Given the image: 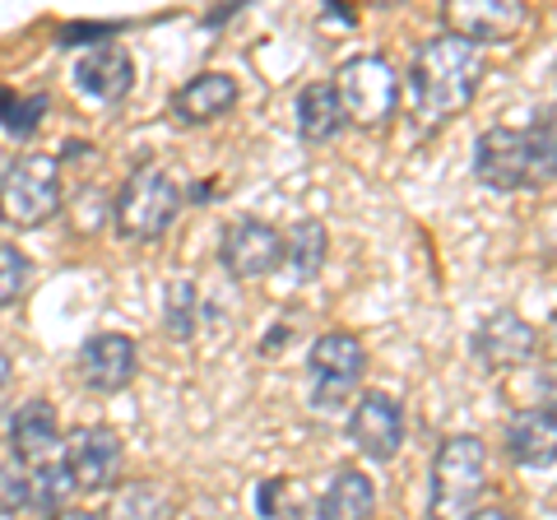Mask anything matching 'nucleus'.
<instances>
[{
	"label": "nucleus",
	"mask_w": 557,
	"mask_h": 520,
	"mask_svg": "<svg viewBox=\"0 0 557 520\" xmlns=\"http://www.w3.org/2000/svg\"><path fill=\"white\" fill-rule=\"evenodd\" d=\"M196 298H200V293H196V284H190V280L168 284V293H163V321H168L172 339H190V335H196V317H200Z\"/></svg>",
	"instance_id": "obj_22"
},
{
	"label": "nucleus",
	"mask_w": 557,
	"mask_h": 520,
	"mask_svg": "<svg viewBox=\"0 0 557 520\" xmlns=\"http://www.w3.org/2000/svg\"><path fill=\"white\" fill-rule=\"evenodd\" d=\"M525 140H530V172H534V186L539 182H553V116L544 112L525 126Z\"/></svg>",
	"instance_id": "obj_25"
},
{
	"label": "nucleus",
	"mask_w": 557,
	"mask_h": 520,
	"mask_svg": "<svg viewBox=\"0 0 557 520\" xmlns=\"http://www.w3.org/2000/svg\"><path fill=\"white\" fill-rule=\"evenodd\" d=\"M47 520H102L94 511H57V516H47Z\"/></svg>",
	"instance_id": "obj_29"
},
{
	"label": "nucleus",
	"mask_w": 557,
	"mask_h": 520,
	"mask_svg": "<svg viewBox=\"0 0 557 520\" xmlns=\"http://www.w3.org/2000/svg\"><path fill=\"white\" fill-rule=\"evenodd\" d=\"M10 450H14V465L28 474V507L57 516L61 502L75 493L65 470V437L57 428V409L47 400H28L24 409H14Z\"/></svg>",
	"instance_id": "obj_2"
},
{
	"label": "nucleus",
	"mask_w": 557,
	"mask_h": 520,
	"mask_svg": "<svg viewBox=\"0 0 557 520\" xmlns=\"http://www.w3.org/2000/svg\"><path fill=\"white\" fill-rule=\"evenodd\" d=\"M102 520H172V502L159 483L139 479V483H126V488L112 497V507Z\"/></svg>",
	"instance_id": "obj_20"
},
{
	"label": "nucleus",
	"mask_w": 557,
	"mask_h": 520,
	"mask_svg": "<svg viewBox=\"0 0 557 520\" xmlns=\"http://www.w3.org/2000/svg\"><path fill=\"white\" fill-rule=\"evenodd\" d=\"M28 507V474L14 460L0 465V511H24Z\"/></svg>",
	"instance_id": "obj_26"
},
{
	"label": "nucleus",
	"mask_w": 557,
	"mask_h": 520,
	"mask_svg": "<svg viewBox=\"0 0 557 520\" xmlns=\"http://www.w3.org/2000/svg\"><path fill=\"white\" fill-rule=\"evenodd\" d=\"M330 89H335V98H339L344 121H354V126H362V131L391 126V116L399 108V71L386 57L344 61Z\"/></svg>",
	"instance_id": "obj_6"
},
{
	"label": "nucleus",
	"mask_w": 557,
	"mask_h": 520,
	"mask_svg": "<svg viewBox=\"0 0 557 520\" xmlns=\"http://www.w3.org/2000/svg\"><path fill=\"white\" fill-rule=\"evenodd\" d=\"M10 372H14V368H10V354H5V349H0V391H5V386H10Z\"/></svg>",
	"instance_id": "obj_30"
},
{
	"label": "nucleus",
	"mask_w": 557,
	"mask_h": 520,
	"mask_svg": "<svg viewBox=\"0 0 557 520\" xmlns=\"http://www.w3.org/2000/svg\"><path fill=\"white\" fill-rule=\"evenodd\" d=\"M348 437L368 460H395L405 446V409L386 391H368L348 413Z\"/></svg>",
	"instance_id": "obj_11"
},
{
	"label": "nucleus",
	"mask_w": 557,
	"mask_h": 520,
	"mask_svg": "<svg viewBox=\"0 0 557 520\" xmlns=\"http://www.w3.org/2000/svg\"><path fill=\"white\" fill-rule=\"evenodd\" d=\"M75 84H79V94L84 98H94V102H121L131 89H135V61H131V51L126 47H116V42H102L94 51H84L79 65H75Z\"/></svg>",
	"instance_id": "obj_14"
},
{
	"label": "nucleus",
	"mask_w": 557,
	"mask_h": 520,
	"mask_svg": "<svg viewBox=\"0 0 557 520\" xmlns=\"http://www.w3.org/2000/svg\"><path fill=\"white\" fill-rule=\"evenodd\" d=\"M483 483H487V446L474 437V432L446 437L437 460H432L428 516L432 520H469L479 511Z\"/></svg>",
	"instance_id": "obj_3"
},
{
	"label": "nucleus",
	"mask_w": 557,
	"mask_h": 520,
	"mask_svg": "<svg viewBox=\"0 0 557 520\" xmlns=\"http://www.w3.org/2000/svg\"><path fill=\"white\" fill-rule=\"evenodd\" d=\"M507 450L516 465H530V470H548L553 450H557V423L553 409H520L507 423Z\"/></svg>",
	"instance_id": "obj_17"
},
{
	"label": "nucleus",
	"mask_w": 557,
	"mask_h": 520,
	"mask_svg": "<svg viewBox=\"0 0 557 520\" xmlns=\"http://www.w3.org/2000/svg\"><path fill=\"white\" fill-rule=\"evenodd\" d=\"M479 79H483V51L456 38V33H437V38L418 47L409 71L413 112L423 116V126H442V121L460 116L474 102Z\"/></svg>",
	"instance_id": "obj_1"
},
{
	"label": "nucleus",
	"mask_w": 557,
	"mask_h": 520,
	"mask_svg": "<svg viewBox=\"0 0 557 520\" xmlns=\"http://www.w3.org/2000/svg\"><path fill=\"white\" fill-rule=\"evenodd\" d=\"M61 210V168L51 153H24L0 172V223L42 228Z\"/></svg>",
	"instance_id": "obj_5"
},
{
	"label": "nucleus",
	"mask_w": 557,
	"mask_h": 520,
	"mask_svg": "<svg viewBox=\"0 0 557 520\" xmlns=\"http://www.w3.org/2000/svg\"><path fill=\"white\" fill-rule=\"evenodd\" d=\"M317 516L321 520H372L376 516V483L362 470H354V465H344V470H335V479L325 483Z\"/></svg>",
	"instance_id": "obj_18"
},
{
	"label": "nucleus",
	"mask_w": 557,
	"mask_h": 520,
	"mask_svg": "<svg viewBox=\"0 0 557 520\" xmlns=\"http://www.w3.org/2000/svg\"><path fill=\"white\" fill-rule=\"evenodd\" d=\"M446 24L456 38L474 42L483 51V42H507L525 24V5L520 0H450Z\"/></svg>",
	"instance_id": "obj_13"
},
{
	"label": "nucleus",
	"mask_w": 557,
	"mask_h": 520,
	"mask_svg": "<svg viewBox=\"0 0 557 520\" xmlns=\"http://www.w3.org/2000/svg\"><path fill=\"white\" fill-rule=\"evenodd\" d=\"M237 102V79L223 75V71H205V75H190L177 94H172V116L182 126H205V121L223 116Z\"/></svg>",
	"instance_id": "obj_16"
},
{
	"label": "nucleus",
	"mask_w": 557,
	"mask_h": 520,
	"mask_svg": "<svg viewBox=\"0 0 557 520\" xmlns=\"http://www.w3.org/2000/svg\"><path fill=\"white\" fill-rule=\"evenodd\" d=\"M474 177H479L487 190H520V186H534L525 131H516V126H493V131H483L479 145H474Z\"/></svg>",
	"instance_id": "obj_9"
},
{
	"label": "nucleus",
	"mask_w": 557,
	"mask_h": 520,
	"mask_svg": "<svg viewBox=\"0 0 557 520\" xmlns=\"http://www.w3.org/2000/svg\"><path fill=\"white\" fill-rule=\"evenodd\" d=\"M47 112V98H14L10 89H0V126H5L10 135H33L38 131V121Z\"/></svg>",
	"instance_id": "obj_23"
},
{
	"label": "nucleus",
	"mask_w": 557,
	"mask_h": 520,
	"mask_svg": "<svg viewBox=\"0 0 557 520\" xmlns=\"http://www.w3.org/2000/svg\"><path fill=\"white\" fill-rule=\"evenodd\" d=\"M219 260L237 280H265V274L278 270V260H284V237H278V228H270L265 219H251V214L233 219L228 228H223Z\"/></svg>",
	"instance_id": "obj_8"
},
{
	"label": "nucleus",
	"mask_w": 557,
	"mask_h": 520,
	"mask_svg": "<svg viewBox=\"0 0 557 520\" xmlns=\"http://www.w3.org/2000/svg\"><path fill=\"white\" fill-rule=\"evenodd\" d=\"M534 349H539V331L516 311H497L474 331V354L487 368H520V362L534 358Z\"/></svg>",
	"instance_id": "obj_15"
},
{
	"label": "nucleus",
	"mask_w": 557,
	"mask_h": 520,
	"mask_svg": "<svg viewBox=\"0 0 557 520\" xmlns=\"http://www.w3.org/2000/svg\"><path fill=\"white\" fill-rule=\"evenodd\" d=\"M135 368H139L135 339L116 335V331L89 335V339L79 344V376H84V386L98 391V395L126 391L131 381H135Z\"/></svg>",
	"instance_id": "obj_12"
},
{
	"label": "nucleus",
	"mask_w": 557,
	"mask_h": 520,
	"mask_svg": "<svg viewBox=\"0 0 557 520\" xmlns=\"http://www.w3.org/2000/svg\"><path fill=\"white\" fill-rule=\"evenodd\" d=\"M177 210H182L177 177H172L168 168H159V163H145V168H135L131 177L121 182L112 214H116V228H121L126 242H159L172 228Z\"/></svg>",
	"instance_id": "obj_4"
},
{
	"label": "nucleus",
	"mask_w": 557,
	"mask_h": 520,
	"mask_svg": "<svg viewBox=\"0 0 557 520\" xmlns=\"http://www.w3.org/2000/svg\"><path fill=\"white\" fill-rule=\"evenodd\" d=\"M112 33H116V24H61L57 42H61V47H84V42H98V47H102V38H112Z\"/></svg>",
	"instance_id": "obj_27"
},
{
	"label": "nucleus",
	"mask_w": 557,
	"mask_h": 520,
	"mask_svg": "<svg viewBox=\"0 0 557 520\" xmlns=\"http://www.w3.org/2000/svg\"><path fill=\"white\" fill-rule=\"evenodd\" d=\"M65 470L75 493H102L121 479V437L112 428H75L65 442Z\"/></svg>",
	"instance_id": "obj_10"
},
{
	"label": "nucleus",
	"mask_w": 557,
	"mask_h": 520,
	"mask_svg": "<svg viewBox=\"0 0 557 520\" xmlns=\"http://www.w3.org/2000/svg\"><path fill=\"white\" fill-rule=\"evenodd\" d=\"M28 274H33V260L20 247L0 242V307L20 302V293L28 288Z\"/></svg>",
	"instance_id": "obj_24"
},
{
	"label": "nucleus",
	"mask_w": 557,
	"mask_h": 520,
	"mask_svg": "<svg viewBox=\"0 0 557 520\" xmlns=\"http://www.w3.org/2000/svg\"><path fill=\"white\" fill-rule=\"evenodd\" d=\"M293 116H298V135L307 145H325L344 131V112H339V98L330 84H307L298 94V112Z\"/></svg>",
	"instance_id": "obj_19"
},
{
	"label": "nucleus",
	"mask_w": 557,
	"mask_h": 520,
	"mask_svg": "<svg viewBox=\"0 0 557 520\" xmlns=\"http://www.w3.org/2000/svg\"><path fill=\"white\" fill-rule=\"evenodd\" d=\"M307 368H311V381H317V405H339L362 381L368 354H362V339H354L348 331H330L311 344Z\"/></svg>",
	"instance_id": "obj_7"
},
{
	"label": "nucleus",
	"mask_w": 557,
	"mask_h": 520,
	"mask_svg": "<svg viewBox=\"0 0 557 520\" xmlns=\"http://www.w3.org/2000/svg\"><path fill=\"white\" fill-rule=\"evenodd\" d=\"M284 260L293 265L298 280H317L325 265V223L321 219H302L293 223V233L284 242Z\"/></svg>",
	"instance_id": "obj_21"
},
{
	"label": "nucleus",
	"mask_w": 557,
	"mask_h": 520,
	"mask_svg": "<svg viewBox=\"0 0 557 520\" xmlns=\"http://www.w3.org/2000/svg\"><path fill=\"white\" fill-rule=\"evenodd\" d=\"M469 520H516V511H502V507H483V511H474Z\"/></svg>",
	"instance_id": "obj_28"
}]
</instances>
